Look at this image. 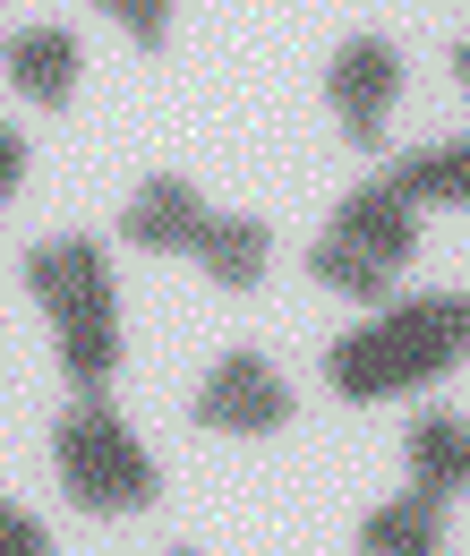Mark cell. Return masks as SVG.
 <instances>
[{"label":"cell","mask_w":470,"mask_h":556,"mask_svg":"<svg viewBox=\"0 0 470 556\" xmlns=\"http://www.w3.org/2000/svg\"><path fill=\"white\" fill-rule=\"evenodd\" d=\"M462 351H470V291H419L410 308H385L377 326L342 334L326 351V377H334L342 403H385L403 386L462 368Z\"/></svg>","instance_id":"1"},{"label":"cell","mask_w":470,"mask_h":556,"mask_svg":"<svg viewBox=\"0 0 470 556\" xmlns=\"http://www.w3.org/2000/svg\"><path fill=\"white\" fill-rule=\"evenodd\" d=\"M26 291H35V300L52 308V326H61V368L86 394H103L112 368H120V300H112L103 249H94V240H43V249L26 257Z\"/></svg>","instance_id":"2"},{"label":"cell","mask_w":470,"mask_h":556,"mask_svg":"<svg viewBox=\"0 0 470 556\" xmlns=\"http://www.w3.org/2000/svg\"><path fill=\"white\" fill-rule=\"evenodd\" d=\"M52 463H61V488L77 514H145L154 505V463H145V445L120 428V412L103 394H86L52 428Z\"/></svg>","instance_id":"3"},{"label":"cell","mask_w":470,"mask_h":556,"mask_svg":"<svg viewBox=\"0 0 470 556\" xmlns=\"http://www.w3.org/2000/svg\"><path fill=\"white\" fill-rule=\"evenodd\" d=\"M198 419L205 428H231V437H274L291 419V386L274 377L257 351H223L214 377H205V394H198Z\"/></svg>","instance_id":"4"},{"label":"cell","mask_w":470,"mask_h":556,"mask_svg":"<svg viewBox=\"0 0 470 556\" xmlns=\"http://www.w3.org/2000/svg\"><path fill=\"white\" fill-rule=\"evenodd\" d=\"M326 86H334L342 138H351V146H385V112H394V94H403V61H394V43H385V35L342 43Z\"/></svg>","instance_id":"5"},{"label":"cell","mask_w":470,"mask_h":556,"mask_svg":"<svg viewBox=\"0 0 470 556\" xmlns=\"http://www.w3.org/2000/svg\"><path fill=\"white\" fill-rule=\"evenodd\" d=\"M334 240L368 249L377 266H394V275H403V266H410V249H419V214H410V198H403V189L368 180V189H351V198H342Z\"/></svg>","instance_id":"6"},{"label":"cell","mask_w":470,"mask_h":556,"mask_svg":"<svg viewBox=\"0 0 470 556\" xmlns=\"http://www.w3.org/2000/svg\"><path fill=\"white\" fill-rule=\"evenodd\" d=\"M189 257H205V282H223V291H257V282H266V257H274V231L257 214H205Z\"/></svg>","instance_id":"7"},{"label":"cell","mask_w":470,"mask_h":556,"mask_svg":"<svg viewBox=\"0 0 470 556\" xmlns=\"http://www.w3.org/2000/svg\"><path fill=\"white\" fill-rule=\"evenodd\" d=\"M120 231H129L137 249H198L205 198L189 189V180H145V189L129 198V214H120Z\"/></svg>","instance_id":"8"},{"label":"cell","mask_w":470,"mask_h":556,"mask_svg":"<svg viewBox=\"0 0 470 556\" xmlns=\"http://www.w3.org/2000/svg\"><path fill=\"white\" fill-rule=\"evenodd\" d=\"M410 488L436 496V505L454 488H470V419L462 412H428L410 428Z\"/></svg>","instance_id":"9"},{"label":"cell","mask_w":470,"mask_h":556,"mask_svg":"<svg viewBox=\"0 0 470 556\" xmlns=\"http://www.w3.org/2000/svg\"><path fill=\"white\" fill-rule=\"evenodd\" d=\"M9 86H17L26 103H68V86H77L68 26H26V35L9 43Z\"/></svg>","instance_id":"10"},{"label":"cell","mask_w":470,"mask_h":556,"mask_svg":"<svg viewBox=\"0 0 470 556\" xmlns=\"http://www.w3.org/2000/svg\"><path fill=\"white\" fill-rule=\"evenodd\" d=\"M436 548H445V505L419 496V488L359 522V556H436Z\"/></svg>","instance_id":"11"},{"label":"cell","mask_w":470,"mask_h":556,"mask_svg":"<svg viewBox=\"0 0 470 556\" xmlns=\"http://www.w3.org/2000/svg\"><path fill=\"white\" fill-rule=\"evenodd\" d=\"M385 189H403L410 206L436 198V206H470V138L462 146H428V154H403L385 172Z\"/></svg>","instance_id":"12"},{"label":"cell","mask_w":470,"mask_h":556,"mask_svg":"<svg viewBox=\"0 0 470 556\" xmlns=\"http://www.w3.org/2000/svg\"><path fill=\"white\" fill-rule=\"evenodd\" d=\"M308 275L334 282V291H351V300H377V308L394 300V266H377L368 249H351V240H334V231L308 249Z\"/></svg>","instance_id":"13"},{"label":"cell","mask_w":470,"mask_h":556,"mask_svg":"<svg viewBox=\"0 0 470 556\" xmlns=\"http://www.w3.org/2000/svg\"><path fill=\"white\" fill-rule=\"evenodd\" d=\"M103 9H112V17L129 26L145 52H154V43H163V26H172V0H103Z\"/></svg>","instance_id":"14"},{"label":"cell","mask_w":470,"mask_h":556,"mask_svg":"<svg viewBox=\"0 0 470 556\" xmlns=\"http://www.w3.org/2000/svg\"><path fill=\"white\" fill-rule=\"evenodd\" d=\"M0 556H52L43 522H35V514H17V505H0Z\"/></svg>","instance_id":"15"},{"label":"cell","mask_w":470,"mask_h":556,"mask_svg":"<svg viewBox=\"0 0 470 556\" xmlns=\"http://www.w3.org/2000/svg\"><path fill=\"white\" fill-rule=\"evenodd\" d=\"M17 180H26V138H17V129H0V198H9Z\"/></svg>","instance_id":"16"},{"label":"cell","mask_w":470,"mask_h":556,"mask_svg":"<svg viewBox=\"0 0 470 556\" xmlns=\"http://www.w3.org/2000/svg\"><path fill=\"white\" fill-rule=\"evenodd\" d=\"M454 77H462V86H470V43H462V52H454Z\"/></svg>","instance_id":"17"}]
</instances>
